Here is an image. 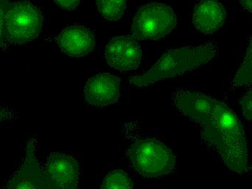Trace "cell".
I'll return each mask as SVG.
<instances>
[{
	"instance_id": "13",
	"label": "cell",
	"mask_w": 252,
	"mask_h": 189,
	"mask_svg": "<svg viewBox=\"0 0 252 189\" xmlns=\"http://www.w3.org/2000/svg\"><path fill=\"white\" fill-rule=\"evenodd\" d=\"M126 0H97L98 10L103 18L110 22L119 21L125 11Z\"/></svg>"
},
{
	"instance_id": "14",
	"label": "cell",
	"mask_w": 252,
	"mask_h": 189,
	"mask_svg": "<svg viewBox=\"0 0 252 189\" xmlns=\"http://www.w3.org/2000/svg\"><path fill=\"white\" fill-rule=\"evenodd\" d=\"M101 189H133V184L126 172L115 170L110 172L103 180Z\"/></svg>"
},
{
	"instance_id": "20",
	"label": "cell",
	"mask_w": 252,
	"mask_h": 189,
	"mask_svg": "<svg viewBox=\"0 0 252 189\" xmlns=\"http://www.w3.org/2000/svg\"><path fill=\"white\" fill-rule=\"evenodd\" d=\"M241 5L246 10H249L252 13V1L251 0H244V1H240Z\"/></svg>"
},
{
	"instance_id": "7",
	"label": "cell",
	"mask_w": 252,
	"mask_h": 189,
	"mask_svg": "<svg viewBox=\"0 0 252 189\" xmlns=\"http://www.w3.org/2000/svg\"><path fill=\"white\" fill-rule=\"evenodd\" d=\"M103 55L110 67L121 72H128L139 67L142 50L133 38L117 37L106 44Z\"/></svg>"
},
{
	"instance_id": "19",
	"label": "cell",
	"mask_w": 252,
	"mask_h": 189,
	"mask_svg": "<svg viewBox=\"0 0 252 189\" xmlns=\"http://www.w3.org/2000/svg\"><path fill=\"white\" fill-rule=\"evenodd\" d=\"M16 117V113L12 109L7 107H0V122L12 120Z\"/></svg>"
},
{
	"instance_id": "6",
	"label": "cell",
	"mask_w": 252,
	"mask_h": 189,
	"mask_svg": "<svg viewBox=\"0 0 252 189\" xmlns=\"http://www.w3.org/2000/svg\"><path fill=\"white\" fill-rule=\"evenodd\" d=\"M44 189H77L79 164L70 155L54 152L40 169Z\"/></svg>"
},
{
	"instance_id": "9",
	"label": "cell",
	"mask_w": 252,
	"mask_h": 189,
	"mask_svg": "<svg viewBox=\"0 0 252 189\" xmlns=\"http://www.w3.org/2000/svg\"><path fill=\"white\" fill-rule=\"evenodd\" d=\"M36 141L32 138L26 147V156L19 168L3 189H44L36 159Z\"/></svg>"
},
{
	"instance_id": "12",
	"label": "cell",
	"mask_w": 252,
	"mask_h": 189,
	"mask_svg": "<svg viewBox=\"0 0 252 189\" xmlns=\"http://www.w3.org/2000/svg\"><path fill=\"white\" fill-rule=\"evenodd\" d=\"M227 13L225 7L218 1H199L195 6L193 24L204 35H212L225 24Z\"/></svg>"
},
{
	"instance_id": "18",
	"label": "cell",
	"mask_w": 252,
	"mask_h": 189,
	"mask_svg": "<svg viewBox=\"0 0 252 189\" xmlns=\"http://www.w3.org/2000/svg\"><path fill=\"white\" fill-rule=\"evenodd\" d=\"M55 2L61 8L69 10H76L80 4V1L78 0H56Z\"/></svg>"
},
{
	"instance_id": "3",
	"label": "cell",
	"mask_w": 252,
	"mask_h": 189,
	"mask_svg": "<svg viewBox=\"0 0 252 189\" xmlns=\"http://www.w3.org/2000/svg\"><path fill=\"white\" fill-rule=\"evenodd\" d=\"M133 168L141 176L156 178L170 174L176 166V157L165 144L154 138L135 141L128 151Z\"/></svg>"
},
{
	"instance_id": "1",
	"label": "cell",
	"mask_w": 252,
	"mask_h": 189,
	"mask_svg": "<svg viewBox=\"0 0 252 189\" xmlns=\"http://www.w3.org/2000/svg\"><path fill=\"white\" fill-rule=\"evenodd\" d=\"M204 139L214 149L227 167L243 175L249 171V153L245 133L234 112L215 100L214 107L199 122Z\"/></svg>"
},
{
	"instance_id": "16",
	"label": "cell",
	"mask_w": 252,
	"mask_h": 189,
	"mask_svg": "<svg viewBox=\"0 0 252 189\" xmlns=\"http://www.w3.org/2000/svg\"><path fill=\"white\" fill-rule=\"evenodd\" d=\"M240 105L242 108L243 114L247 120L252 121V89L243 97L239 101Z\"/></svg>"
},
{
	"instance_id": "11",
	"label": "cell",
	"mask_w": 252,
	"mask_h": 189,
	"mask_svg": "<svg viewBox=\"0 0 252 189\" xmlns=\"http://www.w3.org/2000/svg\"><path fill=\"white\" fill-rule=\"evenodd\" d=\"M173 104L181 113L199 122L214 107V98L196 91L178 90L173 95Z\"/></svg>"
},
{
	"instance_id": "4",
	"label": "cell",
	"mask_w": 252,
	"mask_h": 189,
	"mask_svg": "<svg viewBox=\"0 0 252 189\" xmlns=\"http://www.w3.org/2000/svg\"><path fill=\"white\" fill-rule=\"evenodd\" d=\"M42 13L30 1L12 2L6 11L4 37L12 45H23L37 39L42 29Z\"/></svg>"
},
{
	"instance_id": "10",
	"label": "cell",
	"mask_w": 252,
	"mask_h": 189,
	"mask_svg": "<svg viewBox=\"0 0 252 189\" xmlns=\"http://www.w3.org/2000/svg\"><path fill=\"white\" fill-rule=\"evenodd\" d=\"M63 53L73 58H81L93 51L95 37L93 32L84 26H71L63 29L57 38Z\"/></svg>"
},
{
	"instance_id": "8",
	"label": "cell",
	"mask_w": 252,
	"mask_h": 189,
	"mask_svg": "<svg viewBox=\"0 0 252 189\" xmlns=\"http://www.w3.org/2000/svg\"><path fill=\"white\" fill-rule=\"evenodd\" d=\"M86 101L92 107H104L115 104L121 95V80L108 73L99 74L87 81L84 90Z\"/></svg>"
},
{
	"instance_id": "5",
	"label": "cell",
	"mask_w": 252,
	"mask_h": 189,
	"mask_svg": "<svg viewBox=\"0 0 252 189\" xmlns=\"http://www.w3.org/2000/svg\"><path fill=\"white\" fill-rule=\"evenodd\" d=\"M178 24L173 9L164 3L152 2L140 7L132 23V36L139 40H158Z\"/></svg>"
},
{
	"instance_id": "2",
	"label": "cell",
	"mask_w": 252,
	"mask_h": 189,
	"mask_svg": "<svg viewBox=\"0 0 252 189\" xmlns=\"http://www.w3.org/2000/svg\"><path fill=\"white\" fill-rule=\"evenodd\" d=\"M219 53V47L213 41L170 50L147 73L133 76L130 81L135 85L144 87L205 65L216 58Z\"/></svg>"
},
{
	"instance_id": "15",
	"label": "cell",
	"mask_w": 252,
	"mask_h": 189,
	"mask_svg": "<svg viewBox=\"0 0 252 189\" xmlns=\"http://www.w3.org/2000/svg\"><path fill=\"white\" fill-rule=\"evenodd\" d=\"M252 39H250L245 58L233 79V86L240 87L245 84H252Z\"/></svg>"
},
{
	"instance_id": "17",
	"label": "cell",
	"mask_w": 252,
	"mask_h": 189,
	"mask_svg": "<svg viewBox=\"0 0 252 189\" xmlns=\"http://www.w3.org/2000/svg\"><path fill=\"white\" fill-rule=\"evenodd\" d=\"M11 3L12 1L0 0V44H2L4 39H5V37H4V18H5L6 11Z\"/></svg>"
}]
</instances>
